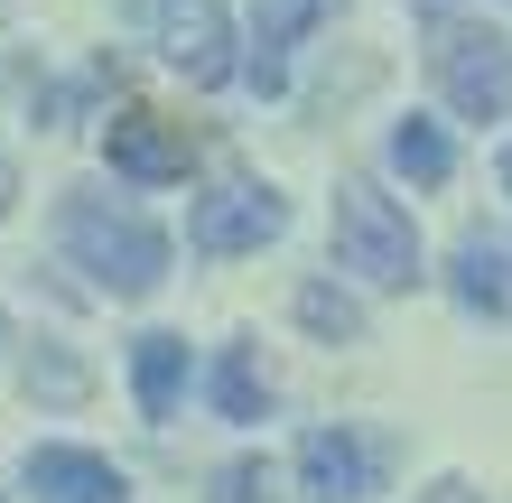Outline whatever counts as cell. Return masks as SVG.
<instances>
[{
	"label": "cell",
	"mask_w": 512,
	"mask_h": 503,
	"mask_svg": "<svg viewBox=\"0 0 512 503\" xmlns=\"http://www.w3.org/2000/svg\"><path fill=\"white\" fill-rule=\"evenodd\" d=\"M56 243H66V261L103 299H149V289L168 280V233L122 215L112 196H66L56 205Z\"/></svg>",
	"instance_id": "cell-1"
},
{
	"label": "cell",
	"mask_w": 512,
	"mask_h": 503,
	"mask_svg": "<svg viewBox=\"0 0 512 503\" xmlns=\"http://www.w3.org/2000/svg\"><path fill=\"white\" fill-rule=\"evenodd\" d=\"M336 271H354L364 289H410L419 280V224L373 177H336Z\"/></svg>",
	"instance_id": "cell-2"
},
{
	"label": "cell",
	"mask_w": 512,
	"mask_h": 503,
	"mask_svg": "<svg viewBox=\"0 0 512 503\" xmlns=\"http://www.w3.org/2000/svg\"><path fill=\"white\" fill-rule=\"evenodd\" d=\"M429 75H438V94L457 103L466 122H503L512 112V38H494V28H457L447 19L438 47H429Z\"/></svg>",
	"instance_id": "cell-3"
},
{
	"label": "cell",
	"mask_w": 512,
	"mask_h": 503,
	"mask_svg": "<svg viewBox=\"0 0 512 503\" xmlns=\"http://www.w3.org/2000/svg\"><path fill=\"white\" fill-rule=\"evenodd\" d=\"M149 28H159V56L196 94H215L233 75V28H224V0H149Z\"/></svg>",
	"instance_id": "cell-4"
},
{
	"label": "cell",
	"mask_w": 512,
	"mask_h": 503,
	"mask_svg": "<svg viewBox=\"0 0 512 503\" xmlns=\"http://www.w3.org/2000/svg\"><path fill=\"white\" fill-rule=\"evenodd\" d=\"M280 224H289V205L252 187V177H233V187H215L196 205V224H187V243L205 261H233V252H261V243H280Z\"/></svg>",
	"instance_id": "cell-5"
},
{
	"label": "cell",
	"mask_w": 512,
	"mask_h": 503,
	"mask_svg": "<svg viewBox=\"0 0 512 503\" xmlns=\"http://www.w3.org/2000/svg\"><path fill=\"white\" fill-rule=\"evenodd\" d=\"M298 485H308V503H364L382 494V448L354 429H308L298 438Z\"/></svg>",
	"instance_id": "cell-6"
},
{
	"label": "cell",
	"mask_w": 512,
	"mask_h": 503,
	"mask_svg": "<svg viewBox=\"0 0 512 503\" xmlns=\"http://www.w3.org/2000/svg\"><path fill=\"white\" fill-rule=\"evenodd\" d=\"M28 494L38 503H131V476L94 448H28Z\"/></svg>",
	"instance_id": "cell-7"
},
{
	"label": "cell",
	"mask_w": 512,
	"mask_h": 503,
	"mask_svg": "<svg viewBox=\"0 0 512 503\" xmlns=\"http://www.w3.org/2000/svg\"><path fill=\"white\" fill-rule=\"evenodd\" d=\"M103 150H112L122 177H140V187H177V177H187V140H177L159 112H122V122L103 131Z\"/></svg>",
	"instance_id": "cell-8"
},
{
	"label": "cell",
	"mask_w": 512,
	"mask_h": 503,
	"mask_svg": "<svg viewBox=\"0 0 512 503\" xmlns=\"http://www.w3.org/2000/svg\"><path fill=\"white\" fill-rule=\"evenodd\" d=\"M326 19V0H252V84L280 94L289 84V47Z\"/></svg>",
	"instance_id": "cell-9"
},
{
	"label": "cell",
	"mask_w": 512,
	"mask_h": 503,
	"mask_svg": "<svg viewBox=\"0 0 512 503\" xmlns=\"http://www.w3.org/2000/svg\"><path fill=\"white\" fill-rule=\"evenodd\" d=\"M447 289H457V308H475V317H512V271H503V252L485 243V233H466V243H457Z\"/></svg>",
	"instance_id": "cell-10"
},
{
	"label": "cell",
	"mask_w": 512,
	"mask_h": 503,
	"mask_svg": "<svg viewBox=\"0 0 512 503\" xmlns=\"http://www.w3.org/2000/svg\"><path fill=\"white\" fill-rule=\"evenodd\" d=\"M131 392H140V420H168L177 392H187V336H140L131 345Z\"/></svg>",
	"instance_id": "cell-11"
},
{
	"label": "cell",
	"mask_w": 512,
	"mask_h": 503,
	"mask_svg": "<svg viewBox=\"0 0 512 503\" xmlns=\"http://www.w3.org/2000/svg\"><path fill=\"white\" fill-rule=\"evenodd\" d=\"M391 168H401L410 187H447V177H457V150H447L438 122H419V112H410V122L391 131Z\"/></svg>",
	"instance_id": "cell-12"
},
{
	"label": "cell",
	"mask_w": 512,
	"mask_h": 503,
	"mask_svg": "<svg viewBox=\"0 0 512 503\" xmlns=\"http://www.w3.org/2000/svg\"><path fill=\"white\" fill-rule=\"evenodd\" d=\"M298 327L326 336V345H364V308H354L336 280H308V289H298Z\"/></svg>",
	"instance_id": "cell-13"
},
{
	"label": "cell",
	"mask_w": 512,
	"mask_h": 503,
	"mask_svg": "<svg viewBox=\"0 0 512 503\" xmlns=\"http://www.w3.org/2000/svg\"><path fill=\"white\" fill-rule=\"evenodd\" d=\"M215 410H224V420H261V410H270V373L252 364V345H233L215 364Z\"/></svg>",
	"instance_id": "cell-14"
},
{
	"label": "cell",
	"mask_w": 512,
	"mask_h": 503,
	"mask_svg": "<svg viewBox=\"0 0 512 503\" xmlns=\"http://www.w3.org/2000/svg\"><path fill=\"white\" fill-rule=\"evenodd\" d=\"M28 401H84V364H66V354H28Z\"/></svg>",
	"instance_id": "cell-15"
},
{
	"label": "cell",
	"mask_w": 512,
	"mask_h": 503,
	"mask_svg": "<svg viewBox=\"0 0 512 503\" xmlns=\"http://www.w3.org/2000/svg\"><path fill=\"white\" fill-rule=\"evenodd\" d=\"M224 503H270V466H233V476H224Z\"/></svg>",
	"instance_id": "cell-16"
},
{
	"label": "cell",
	"mask_w": 512,
	"mask_h": 503,
	"mask_svg": "<svg viewBox=\"0 0 512 503\" xmlns=\"http://www.w3.org/2000/svg\"><path fill=\"white\" fill-rule=\"evenodd\" d=\"M10 196H19V168H10V159H0V215H10Z\"/></svg>",
	"instance_id": "cell-17"
},
{
	"label": "cell",
	"mask_w": 512,
	"mask_h": 503,
	"mask_svg": "<svg viewBox=\"0 0 512 503\" xmlns=\"http://www.w3.org/2000/svg\"><path fill=\"white\" fill-rule=\"evenodd\" d=\"M429 503H466V485H438V494H429Z\"/></svg>",
	"instance_id": "cell-18"
},
{
	"label": "cell",
	"mask_w": 512,
	"mask_h": 503,
	"mask_svg": "<svg viewBox=\"0 0 512 503\" xmlns=\"http://www.w3.org/2000/svg\"><path fill=\"white\" fill-rule=\"evenodd\" d=\"M503 187H512V150H503Z\"/></svg>",
	"instance_id": "cell-19"
},
{
	"label": "cell",
	"mask_w": 512,
	"mask_h": 503,
	"mask_svg": "<svg viewBox=\"0 0 512 503\" xmlns=\"http://www.w3.org/2000/svg\"><path fill=\"white\" fill-rule=\"evenodd\" d=\"M0 345H10V327H0Z\"/></svg>",
	"instance_id": "cell-20"
}]
</instances>
